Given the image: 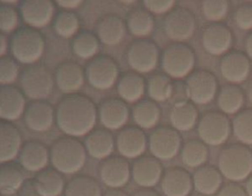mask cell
<instances>
[{
    "mask_svg": "<svg viewBox=\"0 0 252 196\" xmlns=\"http://www.w3.org/2000/svg\"><path fill=\"white\" fill-rule=\"evenodd\" d=\"M34 187L39 196H60L65 190L64 178L56 169H44L33 178Z\"/></svg>",
    "mask_w": 252,
    "mask_h": 196,
    "instance_id": "f546056e",
    "label": "cell"
},
{
    "mask_svg": "<svg viewBox=\"0 0 252 196\" xmlns=\"http://www.w3.org/2000/svg\"><path fill=\"white\" fill-rule=\"evenodd\" d=\"M55 4L49 0H29L20 4V14L29 28H45L55 16Z\"/></svg>",
    "mask_w": 252,
    "mask_h": 196,
    "instance_id": "9a60e30c",
    "label": "cell"
},
{
    "mask_svg": "<svg viewBox=\"0 0 252 196\" xmlns=\"http://www.w3.org/2000/svg\"><path fill=\"white\" fill-rule=\"evenodd\" d=\"M143 6L151 13L168 14L172 10H174L175 1L173 0H145Z\"/></svg>",
    "mask_w": 252,
    "mask_h": 196,
    "instance_id": "bcb514c9",
    "label": "cell"
},
{
    "mask_svg": "<svg viewBox=\"0 0 252 196\" xmlns=\"http://www.w3.org/2000/svg\"><path fill=\"white\" fill-rule=\"evenodd\" d=\"M218 196H248V193L239 183L228 182L221 187Z\"/></svg>",
    "mask_w": 252,
    "mask_h": 196,
    "instance_id": "c3c4849f",
    "label": "cell"
},
{
    "mask_svg": "<svg viewBox=\"0 0 252 196\" xmlns=\"http://www.w3.org/2000/svg\"><path fill=\"white\" fill-rule=\"evenodd\" d=\"M26 99L24 92L16 86L4 85L0 89V117L2 121L11 122L25 113Z\"/></svg>",
    "mask_w": 252,
    "mask_h": 196,
    "instance_id": "7402d4cb",
    "label": "cell"
},
{
    "mask_svg": "<svg viewBox=\"0 0 252 196\" xmlns=\"http://www.w3.org/2000/svg\"><path fill=\"white\" fill-rule=\"evenodd\" d=\"M13 58L22 64H33L40 59L45 49L44 36L36 28H22L13 33L10 42Z\"/></svg>",
    "mask_w": 252,
    "mask_h": 196,
    "instance_id": "5b68a950",
    "label": "cell"
},
{
    "mask_svg": "<svg viewBox=\"0 0 252 196\" xmlns=\"http://www.w3.org/2000/svg\"><path fill=\"white\" fill-rule=\"evenodd\" d=\"M169 121L178 131H189L198 124L199 111L192 102L173 105L169 111Z\"/></svg>",
    "mask_w": 252,
    "mask_h": 196,
    "instance_id": "f1b7e54d",
    "label": "cell"
},
{
    "mask_svg": "<svg viewBox=\"0 0 252 196\" xmlns=\"http://www.w3.org/2000/svg\"><path fill=\"white\" fill-rule=\"evenodd\" d=\"M115 141L108 130L97 129L94 130L86 139L87 153L96 160H107L113 154Z\"/></svg>",
    "mask_w": 252,
    "mask_h": 196,
    "instance_id": "83f0119b",
    "label": "cell"
},
{
    "mask_svg": "<svg viewBox=\"0 0 252 196\" xmlns=\"http://www.w3.org/2000/svg\"><path fill=\"white\" fill-rule=\"evenodd\" d=\"M161 66L168 77L181 81L192 74L195 66V54L185 43H173L163 49Z\"/></svg>",
    "mask_w": 252,
    "mask_h": 196,
    "instance_id": "277c9868",
    "label": "cell"
},
{
    "mask_svg": "<svg viewBox=\"0 0 252 196\" xmlns=\"http://www.w3.org/2000/svg\"><path fill=\"white\" fill-rule=\"evenodd\" d=\"M84 70L75 61H65L58 65L55 74L56 84L62 92L72 93L78 91L84 84Z\"/></svg>",
    "mask_w": 252,
    "mask_h": 196,
    "instance_id": "603a6c76",
    "label": "cell"
},
{
    "mask_svg": "<svg viewBox=\"0 0 252 196\" xmlns=\"http://www.w3.org/2000/svg\"><path fill=\"white\" fill-rule=\"evenodd\" d=\"M98 49V38L90 31H83L78 33L72 42V52L81 59H89V58L95 57Z\"/></svg>",
    "mask_w": 252,
    "mask_h": 196,
    "instance_id": "74e56055",
    "label": "cell"
},
{
    "mask_svg": "<svg viewBox=\"0 0 252 196\" xmlns=\"http://www.w3.org/2000/svg\"><path fill=\"white\" fill-rule=\"evenodd\" d=\"M83 143L74 137H61L50 150V161L61 174H75L86 165L87 153Z\"/></svg>",
    "mask_w": 252,
    "mask_h": 196,
    "instance_id": "7a4b0ae2",
    "label": "cell"
},
{
    "mask_svg": "<svg viewBox=\"0 0 252 196\" xmlns=\"http://www.w3.org/2000/svg\"><path fill=\"white\" fill-rule=\"evenodd\" d=\"M57 4L65 10H74V8L81 6L82 1L81 0H58Z\"/></svg>",
    "mask_w": 252,
    "mask_h": 196,
    "instance_id": "681fc988",
    "label": "cell"
},
{
    "mask_svg": "<svg viewBox=\"0 0 252 196\" xmlns=\"http://www.w3.org/2000/svg\"><path fill=\"white\" fill-rule=\"evenodd\" d=\"M201 11L205 18L210 22L218 23L226 18L230 11V2L226 0H206L201 4Z\"/></svg>",
    "mask_w": 252,
    "mask_h": 196,
    "instance_id": "b9f144b4",
    "label": "cell"
},
{
    "mask_svg": "<svg viewBox=\"0 0 252 196\" xmlns=\"http://www.w3.org/2000/svg\"><path fill=\"white\" fill-rule=\"evenodd\" d=\"M98 116L104 128L117 130L129 119V109L123 99L108 98L99 103Z\"/></svg>",
    "mask_w": 252,
    "mask_h": 196,
    "instance_id": "ffe728a7",
    "label": "cell"
},
{
    "mask_svg": "<svg viewBox=\"0 0 252 196\" xmlns=\"http://www.w3.org/2000/svg\"><path fill=\"white\" fill-rule=\"evenodd\" d=\"M58 128L69 137L89 135L97 121V109L89 97L70 95L60 102L56 113Z\"/></svg>",
    "mask_w": 252,
    "mask_h": 196,
    "instance_id": "6da1fadb",
    "label": "cell"
},
{
    "mask_svg": "<svg viewBox=\"0 0 252 196\" xmlns=\"http://www.w3.org/2000/svg\"><path fill=\"white\" fill-rule=\"evenodd\" d=\"M189 99V87H187L186 82L175 81L173 82V90L171 96V102L173 105L186 103Z\"/></svg>",
    "mask_w": 252,
    "mask_h": 196,
    "instance_id": "7dc6e473",
    "label": "cell"
},
{
    "mask_svg": "<svg viewBox=\"0 0 252 196\" xmlns=\"http://www.w3.org/2000/svg\"><path fill=\"white\" fill-rule=\"evenodd\" d=\"M19 24V14L10 5L1 4L0 6V30L2 34L11 33Z\"/></svg>",
    "mask_w": 252,
    "mask_h": 196,
    "instance_id": "7bdbcfd3",
    "label": "cell"
},
{
    "mask_svg": "<svg viewBox=\"0 0 252 196\" xmlns=\"http://www.w3.org/2000/svg\"><path fill=\"white\" fill-rule=\"evenodd\" d=\"M55 76L44 65H32L20 76V86L29 98L44 101L54 91Z\"/></svg>",
    "mask_w": 252,
    "mask_h": 196,
    "instance_id": "52a82bcc",
    "label": "cell"
},
{
    "mask_svg": "<svg viewBox=\"0 0 252 196\" xmlns=\"http://www.w3.org/2000/svg\"><path fill=\"white\" fill-rule=\"evenodd\" d=\"M160 59V50L154 42L149 39H137L129 45L127 51L128 64L134 71L148 74L158 66Z\"/></svg>",
    "mask_w": 252,
    "mask_h": 196,
    "instance_id": "30bf717a",
    "label": "cell"
},
{
    "mask_svg": "<svg viewBox=\"0 0 252 196\" xmlns=\"http://www.w3.org/2000/svg\"><path fill=\"white\" fill-rule=\"evenodd\" d=\"M201 43L205 51L212 56L228 54L233 44V33L230 28L221 23H212L204 28Z\"/></svg>",
    "mask_w": 252,
    "mask_h": 196,
    "instance_id": "4fadbf2b",
    "label": "cell"
},
{
    "mask_svg": "<svg viewBox=\"0 0 252 196\" xmlns=\"http://www.w3.org/2000/svg\"><path fill=\"white\" fill-rule=\"evenodd\" d=\"M120 75L119 64L109 56H97L87 65L86 76L89 84L97 90L114 86Z\"/></svg>",
    "mask_w": 252,
    "mask_h": 196,
    "instance_id": "9c48e42d",
    "label": "cell"
},
{
    "mask_svg": "<svg viewBox=\"0 0 252 196\" xmlns=\"http://www.w3.org/2000/svg\"><path fill=\"white\" fill-rule=\"evenodd\" d=\"M145 87L143 77L135 72H126L117 83V93L123 101L135 103L145 93Z\"/></svg>",
    "mask_w": 252,
    "mask_h": 196,
    "instance_id": "1f68e13d",
    "label": "cell"
},
{
    "mask_svg": "<svg viewBox=\"0 0 252 196\" xmlns=\"http://www.w3.org/2000/svg\"><path fill=\"white\" fill-rule=\"evenodd\" d=\"M25 183L23 169L14 163H2L0 167V192L2 195H13Z\"/></svg>",
    "mask_w": 252,
    "mask_h": 196,
    "instance_id": "d6a6232c",
    "label": "cell"
},
{
    "mask_svg": "<svg viewBox=\"0 0 252 196\" xmlns=\"http://www.w3.org/2000/svg\"><path fill=\"white\" fill-rule=\"evenodd\" d=\"M161 117V110L159 105L154 101L139 102L133 108V119L135 124L142 129H152L158 124Z\"/></svg>",
    "mask_w": 252,
    "mask_h": 196,
    "instance_id": "e575fe53",
    "label": "cell"
},
{
    "mask_svg": "<svg viewBox=\"0 0 252 196\" xmlns=\"http://www.w3.org/2000/svg\"><path fill=\"white\" fill-rule=\"evenodd\" d=\"M154 17L149 11L137 8L129 13L127 18V28L133 36L147 37L154 30Z\"/></svg>",
    "mask_w": 252,
    "mask_h": 196,
    "instance_id": "d590c367",
    "label": "cell"
},
{
    "mask_svg": "<svg viewBox=\"0 0 252 196\" xmlns=\"http://www.w3.org/2000/svg\"><path fill=\"white\" fill-rule=\"evenodd\" d=\"M117 150L126 159H137L146 151L147 137L140 128H123L116 137Z\"/></svg>",
    "mask_w": 252,
    "mask_h": 196,
    "instance_id": "ac0fdd59",
    "label": "cell"
},
{
    "mask_svg": "<svg viewBox=\"0 0 252 196\" xmlns=\"http://www.w3.org/2000/svg\"><path fill=\"white\" fill-rule=\"evenodd\" d=\"M149 150L158 160L168 161L179 154L183 139L173 127H159L151 134L148 140Z\"/></svg>",
    "mask_w": 252,
    "mask_h": 196,
    "instance_id": "8fae6325",
    "label": "cell"
},
{
    "mask_svg": "<svg viewBox=\"0 0 252 196\" xmlns=\"http://www.w3.org/2000/svg\"><path fill=\"white\" fill-rule=\"evenodd\" d=\"M248 97H249V101H250V103L252 104V83L250 84V86H249V91H248Z\"/></svg>",
    "mask_w": 252,
    "mask_h": 196,
    "instance_id": "9f6ffc18",
    "label": "cell"
},
{
    "mask_svg": "<svg viewBox=\"0 0 252 196\" xmlns=\"http://www.w3.org/2000/svg\"><path fill=\"white\" fill-rule=\"evenodd\" d=\"M133 196H160V194L155 192V190H152L151 188H143L137 190Z\"/></svg>",
    "mask_w": 252,
    "mask_h": 196,
    "instance_id": "816d5d0a",
    "label": "cell"
},
{
    "mask_svg": "<svg viewBox=\"0 0 252 196\" xmlns=\"http://www.w3.org/2000/svg\"><path fill=\"white\" fill-rule=\"evenodd\" d=\"M251 70L250 58L243 52H228L220 60V74L225 80L232 84L245 82L250 76Z\"/></svg>",
    "mask_w": 252,
    "mask_h": 196,
    "instance_id": "5bb4252c",
    "label": "cell"
},
{
    "mask_svg": "<svg viewBox=\"0 0 252 196\" xmlns=\"http://www.w3.org/2000/svg\"><path fill=\"white\" fill-rule=\"evenodd\" d=\"M218 169L228 181L238 183L252 175V150L244 144L226 145L218 157Z\"/></svg>",
    "mask_w": 252,
    "mask_h": 196,
    "instance_id": "3957f363",
    "label": "cell"
},
{
    "mask_svg": "<svg viewBox=\"0 0 252 196\" xmlns=\"http://www.w3.org/2000/svg\"><path fill=\"white\" fill-rule=\"evenodd\" d=\"M245 49H246V54H248V57L252 59V32L246 37L245 40Z\"/></svg>",
    "mask_w": 252,
    "mask_h": 196,
    "instance_id": "f5cc1de1",
    "label": "cell"
},
{
    "mask_svg": "<svg viewBox=\"0 0 252 196\" xmlns=\"http://www.w3.org/2000/svg\"><path fill=\"white\" fill-rule=\"evenodd\" d=\"M55 119V110L46 101H34L26 108L24 121L26 127L36 133H45L51 129Z\"/></svg>",
    "mask_w": 252,
    "mask_h": 196,
    "instance_id": "44dd1931",
    "label": "cell"
},
{
    "mask_svg": "<svg viewBox=\"0 0 252 196\" xmlns=\"http://www.w3.org/2000/svg\"><path fill=\"white\" fill-rule=\"evenodd\" d=\"M189 99L192 103L205 105L215 99L218 92V81L211 71L207 70H195L187 77Z\"/></svg>",
    "mask_w": 252,
    "mask_h": 196,
    "instance_id": "7c38bea8",
    "label": "cell"
},
{
    "mask_svg": "<svg viewBox=\"0 0 252 196\" xmlns=\"http://www.w3.org/2000/svg\"><path fill=\"white\" fill-rule=\"evenodd\" d=\"M246 193H248V196H252V175L246 180Z\"/></svg>",
    "mask_w": 252,
    "mask_h": 196,
    "instance_id": "11a10c76",
    "label": "cell"
},
{
    "mask_svg": "<svg viewBox=\"0 0 252 196\" xmlns=\"http://www.w3.org/2000/svg\"><path fill=\"white\" fill-rule=\"evenodd\" d=\"M193 187L198 194L215 195L222 187V175L219 169L213 166H203L193 174Z\"/></svg>",
    "mask_w": 252,
    "mask_h": 196,
    "instance_id": "4316f807",
    "label": "cell"
},
{
    "mask_svg": "<svg viewBox=\"0 0 252 196\" xmlns=\"http://www.w3.org/2000/svg\"><path fill=\"white\" fill-rule=\"evenodd\" d=\"M80 28V18L71 11H62L56 16L54 30L62 38H71Z\"/></svg>",
    "mask_w": 252,
    "mask_h": 196,
    "instance_id": "60d3db41",
    "label": "cell"
},
{
    "mask_svg": "<svg viewBox=\"0 0 252 196\" xmlns=\"http://www.w3.org/2000/svg\"><path fill=\"white\" fill-rule=\"evenodd\" d=\"M217 103L225 115L238 113L245 104V92L236 84H226L219 90Z\"/></svg>",
    "mask_w": 252,
    "mask_h": 196,
    "instance_id": "4dcf8cb0",
    "label": "cell"
},
{
    "mask_svg": "<svg viewBox=\"0 0 252 196\" xmlns=\"http://www.w3.org/2000/svg\"><path fill=\"white\" fill-rule=\"evenodd\" d=\"M19 74V66L13 58L2 57L0 59V83L1 85H10L17 80Z\"/></svg>",
    "mask_w": 252,
    "mask_h": 196,
    "instance_id": "ee69618b",
    "label": "cell"
},
{
    "mask_svg": "<svg viewBox=\"0 0 252 196\" xmlns=\"http://www.w3.org/2000/svg\"><path fill=\"white\" fill-rule=\"evenodd\" d=\"M22 148L20 131L10 122H0V162L10 163L14 160Z\"/></svg>",
    "mask_w": 252,
    "mask_h": 196,
    "instance_id": "d4e9b609",
    "label": "cell"
},
{
    "mask_svg": "<svg viewBox=\"0 0 252 196\" xmlns=\"http://www.w3.org/2000/svg\"><path fill=\"white\" fill-rule=\"evenodd\" d=\"M7 49H8L7 37L1 33L0 34V56H1V58L5 57V55H6L7 52Z\"/></svg>",
    "mask_w": 252,
    "mask_h": 196,
    "instance_id": "f907efd6",
    "label": "cell"
},
{
    "mask_svg": "<svg viewBox=\"0 0 252 196\" xmlns=\"http://www.w3.org/2000/svg\"><path fill=\"white\" fill-rule=\"evenodd\" d=\"M233 135L244 145H252V109L242 110L232 121Z\"/></svg>",
    "mask_w": 252,
    "mask_h": 196,
    "instance_id": "ab89813d",
    "label": "cell"
},
{
    "mask_svg": "<svg viewBox=\"0 0 252 196\" xmlns=\"http://www.w3.org/2000/svg\"><path fill=\"white\" fill-rule=\"evenodd\" d=\"M126 26L125 22L121 17L109 14L104 16L103 18L98 20L96 25V33H97L98 40H101L104 45H117L122 42L126 36Z\"/></svg>",
    "mask_w": 252,
    "mask_h": 196,
    "instance_id": "484cf974",
    "label": "cell"
},
{
    "mask_svg": "<svg viewBox=\"0 0 252 196\" xmlns=\"http://www.w3.org/2000/svg\"><path fill=\"white\" fill-rule=\"evenodd\" d=\"M50 161V151L42 142L29 141L23 145L19 155V162L28 171H42Z\"/></svg>",
    "mask_w": 252,
    "mask_h": 196,
    "instance_id": "cb8c5ba5",
    "label": "cell"
},
{
    "mask_svg": "<svg viewBox=\"0 0 252 196\" xmlns=\"http://www.w3.org/2000/svg\"><path fill=\"white\" fill-rule=\"evenodd\" d=\"M103 196H129L126 192H123L121 189H113L110 188L109 190L104 193Z\"/></svg>",
    "mask_w": 252,
    "mask_h": 196,
    "instance_id": "db71d44e",
    "label": "cell"
},
{
    "mask_svg": "<svg viewBox=\"0 0 252 196\" xmlns=\"http://www.w3.org/2000/svg\"><path fill=\"white\" fill-rule=\"evenodd\" d=\"M148 95L155 102H165L171 99L173 82L171 77L163 74H155L148 80Z\"/></svg>",
    "mask_w": 252,
    "mask_h": 196,
    "instance_id": "f35d334b",
    "label": "cell"
},
{
    "mask_svg": "<svg viewBox=\"0 0 252 196\" xmlns=\"http://www.w3.org/2000/svg\"><path fill=\"white\" fill-rule=\"evenodd\" d=\"M65 196H102V192L95 178L81 175L66 184Z\"/></svg>",
    "mask_w": 252,
    "mask_h": 196,
    "instance_id": "8d00e7d4",
    "label": "cell"
},
{
    "mask_svg": "<svg viewBox=\"0 0 252 196\" xmlns=\"http://www.w3.org/2000/svg\"><path fill=\"white\" fill-rule=\"evenodd\" d=\"M189 196H205V195H201V194H194V195H189Z\"/></svg>",
    "mask_w": 252,
    "mask_h": 196,
    "instance_id": "6f0895ef",
    "label": "cell"
},
{
    "mask_svg": "<svg viewBox=\"0 0 252 196\" xmlns=\"http://www.w3.org/2000/svg\"><path fill=\"white\" fill-rule=\"evenodd\" d=\"M163 167L160 160L154 156H142L133 165V180L142 188H152L160 182L163 176Z\"/></svg>",
    "mask_w": 252,
    "mask_h": 196,
    "instance_id": "e0dca14e",
    "label": "cell"
},
{
    "mask_svg": "<svg viewBox=\"0 0 252 196\" xmlns=\"http://www.w3.org/2000/svg\"><path fill=\"white\" fill-rule=\"evenodd\" d=\"M163 30L166 36L173 42H187L197 30V19L189 8L177 7L166 16L163 20Z\"/></svg>",
    "mask_w": 252,
    "mask_h": 196,
    "instance_id": "ba28073f",
    "label": "cell"
},
{
    "mask_svg": "<svg viewBox=\"0 0 252 196\" xmlns=\"http://www.w3.org/2000/svg\"><path fill=\"white\" fill-rule=\"evenodd\" d=\"M130 166L122 157H109L99 166V177L105 186L120 189L128 183L130 178Z\"/></svg>",
    "mask_w": 252,
    "mask_h": 196,
    "instance_id": "2e32d148",
    "label": "cell"
},
{
    "mask_svg": "<svg viewBox=\"0 0 252 196\" xmlns=\"http://www.w3.org/2000/svg\"><path fill=\"white\" fill-rule=\"evenodd\" d=\"M232 131V123L227 115L220 111L210 110L204 112L198 122V135L205 144L218 145L227 141Z\"/></svg>",
    "mask_w": 252,
    "mask_h": 196,
    "instance_id": "8992f818",
    "label": "cell"
},
{
    "mask_svg": "<svg viewBox=\"0 0 252 196\" xmlns=\"http://www.w3.org/2000/svg\"><path fill=\"white\" fill-rule=\"evenodd\" d=\"M181 161L189 168H200L205 166L210 156L207 144L201 140H189L181 148Z\"/></svg>",
    "mask_w": 252,
    "mask_h": 196,
    "instance_id": "836d02e7",
    "label": "cell"
},
{
    "mask_svg": "<svg viewBox=\"0 0 252 196\" xmlns=\"http://www.w3.org/2000/svg\"><path fill=\"white\" fill-rule=\"evenodd\" d=\"M233 19L236 25L240 30L250 31L252 30V5L244 4L234 11Z\"/></svg>",
    "mask_w": 252,
    "mask_h": 196,
    "instance_id": "f6af8a7d",
    "label": "cell"
},
{
    "mask_svg": "<svg viewBox=\"0 0 252 196\" xmlns=\"http://www.w3.org/2000/svg\"><path fill=\"white\" fill-rule=\"evenodd\" d=\"M193 188L191 174L180 167L168 168L161 178V189L166 196H189Z\"/></svg>",
    "mask_w": 252,
    "mask_h": 196,
    "instance_id": "d6986e66",
    "label": "cell"
}]
</instances>
